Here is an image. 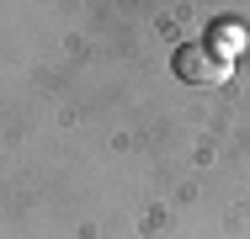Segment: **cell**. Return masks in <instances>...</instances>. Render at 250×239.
<instances>
[{
    "label": "cell",
    "mask_w": 250,
    "mask_h": 239,
    "mask_svg": "<svg viewBox=\"0 0 250 239\" xmlns=\"http://www.w3.org/2000/svg\"><path fill=\"white\" fill-rule=\"evenodd\" d=\"M170 69H176V80H187V85H224V80L234 75V64L213 59L208 43H181L170 53Z\"/></svg>",
    "instance_id": "cell-1"
},
{
    "label": "cell",
    "mask_w": 250,
    "mask_h": 239,
    "mask_svg": "<svg viewBox=\"0 0 250 239\" xmlns=\"http://www.w3.org/2000/svg\"><path fill=\"white\" fill-rule=\"evenodd\" d=\"M208 53H213V59H224V64H234V59L245 53V32H240L234 21H218V27H208Z\"/></svg>",
    "instance_id": "cell-2"
}]
</instances>
